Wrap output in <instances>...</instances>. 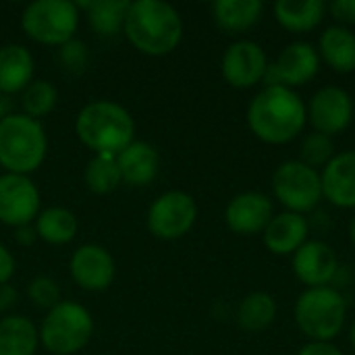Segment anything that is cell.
<instances>
[{
  "label": "cell",
  "instance_id": "1",
  "mask_svg": "<svg viewBox=\"0 0 355 355\" xmlns=\"http://www.w3.org/2000/svg\"><path fill=\"white\" fill-rule=\"evenodd\" d=\"M308 123V108L300 94L283 85H266L256 94L248 108V125L252 133L272 146L295 139Z\"/></svg>",
  "mask_w": 355,
  "mask_h": 355
},
{
  "label": "cell",
  "instance_id": "2",
  "mask_svg": "<svg viewBox=\"0 0 355 355\" xmlns=\"http://www.w3.org/2000/svg\"><path fill=\"white\" fill-rule=\"evenodd\" d=\"M125 33L139 52L162 56L179 46L183 37V21L177 8L168 2L137 0L129 6Z\"/></svg>",
  "mask_w": 355,
  "mask_h": 355
},
{
  "label": "cell",
  "instance_id": "3",
  "mask_svg": "<svg viewBox=\"0 0 355 355\" xmlns=\"http://www.w3.org/2000/svg\"><path fill=\"white\" fill-rule=\"evenodd\" d=\"M77 137L96 154L119 156L129 144H133L135 123L133 116L114 102L87 104L75 123Z\"/></svg>",
  "mask_w": 355,
  "mask_h": 355
},
{
  "label": "cell",
  "instance_id": "4",
  "mask_svg": "<svg viewBox=\"0 0 355 355\" xmlns=\"http://www.w3.org/2000/svg\"><path fill=\"white\" fill-rule=\"evenodd\" d=\"M44 127L27 114H8L0 121V166L12 175L35 171L46 158Z\"/></svg>",
  "mask_w": 355,
  "mask_h": 355
},
{
  "label": "cell",
  "instance_id": "5",
  "mask_svg": "<svg viewBox=\"0 0 355 355\" xmlns=\"http://www.w3.org/2000/svg\"><path fill=\"white\" fill-rule=\"evenodd\" d=\"M345 316L347 302L333 287L306 289L295 302V322L300 331L318 343H331L341 333Z\"/></svg>",
  "mask_w": 355,
  "mask_h": 355
},
{
  "label": "cell",
  "instance_id": "6",
  "mask_svg": "<svg viewBox=\"0 0 355 355\" xmlns=\"http://www.w3.org/2000/svg\"><path fill=\"white\" fill-rule=\"evenodd\" d=\"M94 333L89 312L73 302L54 306L42 322L40 339L50 354L71 355L83 349Z\"/></svg>",
  "mask_w": 355,
  "mask_h": 355
},
{
  "label": "cell",
  "instance_id": "7",
  "mask_svg": "<svg viewBox=\"0 0 355 355\" xmlns=\"http://www.w3.org/2000/svg\"><path fill=\"white\" fill-rule=\"evenodd\" d=\"M21 25L31 40L62 46L77 31L79 10L71 0H35L23 10Z\"/></svg>",
  "mask_w": 355,
  "mask_h": 355
},
{
  "label": "cell",
  "instance_id": "8",
  "mask_svg": "<svg viewBox=\"0 0 355 355\" xmlns=\"http://www.w3.org/2000/svg\"><path fill=\"white\" fill-rule=\"evenodd\" d=\"M272 191L287 212L304 214L320 204L322 179L320 173L308 164L300 160H287L272 175Z\"/></svg>",
  "mask_w": 355,
  "mask_h": 355
},
{
  "label": "cell",
  "instance_id": "9",
  "mask_svg": "<svg viewBox=\"0 0 355 355\" xmlns=\"http://www.w3.org/2000/svg\"><path fill=\"white\" fill-rule=\"evenodd\" d=\"M198 218L196 200L185 191L162 193L148 212V229L158 239H179L193 227Z\"/></svg>",
  "mask_w": 355,
  "mask_h": 355
},
{
  "label": "cell",
  "instance_id": "10",
  "mask_svg": "<svg viewBox=\"0 0 355 355\" xmlns=\"http://www.w3.org/2000/svg\"><path fill=\"white\" fill-rule=\"evenodd\" d=\"M320 69V54L308 42H293L283 48L279 58L266 69L264 83L266 85H283V87H300L316 77Z\"/></svg>",
  "mask_w": 355,
  "mask_h": 355
},
{
  "label": "cell",
  "instance_id": "11",
  "mask_svg": "<svg viewBox=\"0 0 355 355\" xmlns=\"http://www.w3.org/2000/svg\"><path fill=\"white\" fill-rule=\"evenodd\" d=\"M268 69L266 52L260 44L241 40L231 44L223 56V77L229 85L237 89L254 87L256 83L264 81Z\"/></svg>",
  "mask_w": 355,
  "mask_h": 355
},
{
  "label": "cell",
  "instance_id": "12",
  "mask_svg": "<svg viewBox=\"0 0 355 355\" xmlns=\"http://www.w3.org/2000/svg\"><path fill=\"white\" fill-rule=\"evenodd\" d=\"M306 108H308V119L312 127L318 133H324L329 137L345 131L354 119L352 96L345 89L335 87V85L318 89Z\"/></svg>",
  "mask_w": 355,
  "mask_h": 355
},
{
  "label": "cell",
  "instance_id": "13",
  "mask_svg": "<svg viewBox=\"0 0 355 355\" xmlns=\"http://www.w3.org/2000/svg\"><path fill=\"white\" fill-rule=\"evenodd\" d=\"M40 210L37 187L25 175L0 177V220L10 227L29 225Z\"/></svg>",
  "mask_w": 355,
  "mask_h": 355
},
{
  "label": "cell",
  "instance_id": "14",
  "mask_svg": "<svg viewBox=\"0 0 355 355\" xmlns=\"http://www.w3.org/2000/svg\"><path fill=\"white\" fill-rule=\"evenodd\" d=\"M272 216V202L260 191H245L235 196L225 210L227 227L237 235L264 233Z\"/></svg>",
  "mask_w": 355,
  "mask_h": 355
},
{
  "label": "cell",
  "instance_id": "15",
  "mask_svg": "<svg viewBox=\"0 0 355 355\" xmlns=\"http://www.w3.org/2000/svg\"><path fill=\"white\" fill-rule=\"evenodd\" d=\"M339 260L324 241H306L293 254V272L308 287H329L337 277Z\"/></svg>",
  "mask_w": 355,
  "mask_h": 355
},
{
  "label": "cell",
  "instance_id": "16",
  "mask_svg": "<svg viewBox=\"0 0 355 355\" xmlns=\"http://www.w3.org/2000/svg\"><path fill=\"white\" fill-rule=\"evenodd\" d=\"M71 275L79 287L87 291H102L114 281V260L104 248L87 243L73 254Z\"/></svg>",
  "mask_w": 355,
  "mask_h": 355
},
{
  "label": "cell",
  "instance_id": "17",
  "mask_svg": "<svg viewBox=\"0 0 355 355\" xmlns=\"http://www.w3.org/2000/svg\"><path fill=\"white\" fill-rule=\"evenodd\" d=\"M322 198L337 208H355V150L335 154L322 168Z\"/></svg>",
  "mask_w": 355,
  "mask_h": 355
},
{
  "label": "cell",
  "instance_id": "18",
  "mask_svg": "<svg viewBox=\"0 0 355 355\" xmlns=\"http://www.w3.org/2000/svg\"><path fill=\"white\" fill-rule=\"evenodd\" d=\"M264 245L277 256L295 254L308 241V220L295 212L275 214L264 229Z\"/></svg>",
  "mask_w": 355,
  "mask_h": 355
},
{
  "label": "cell",
  "instance_id": "19",
  "mask_svg": "<svg viewBox=\"0 0 355 355\" xmlns=\"http://www.w3.org/2000/svg\"><path fill=\"white\" fill-rule=\"evenodd\" d=\"M116 164L121 171V179L127 185L144 187L152 183L154 177L158 175L160 158H158V152L150 144L133 141L116 156Z\"/></svg>",
  "mask_w": 355,
  "mask_h": 355
},
{
  "label": "cell",
  "instance_id": "20",
  "mask_svg": "<svg viewBox=\"0 0 355 355\" xmlns=\"http://www.w3.org/2000/svg\"><path fill=\"white\" fill-rule=\"evenodd\" d=\"M33 79V56L25 46L8 44L0 48V92L15 94Z\"/></svg>",
  "mask_w": 355,
  "mask_h": 355
},
{
  "label": "cell",
  "instance_id": "21",
  "mask_svg": "<svg viewBox=\"0 0 355 355\" xmlns=\"http://www.w3.org/2000/svg\"><path fill=\"white\" fill-rule=\"evenodd\" d=\"M320 56L337 73L355 71V33L343 25H331L320 35Z\"/></svg>",
  "mask_w": 355,
  "mask_h": 355
},
{
  "label": "cell",
  "instance_id": "22",
  "mask_svg": "<svg viewBox=\"0 0 355 355\" xmlns=\"http://www.w3.org/2000/svg\"><path fill=\"white\" fill-rule=\"evenodd\" d=\"M264 4L260 0H218L212 4L216 25L227 33H241L254 27L262 17Z\"/></svg>",
  "mask_w": 355,
  "mask_h": 355
},
{
  "label": "cell",
  "instance_id": "23",
  "mask_svg": "<svg viewBox=\"0 0 355 355\" xmlns=\"http://www.w3.org/2000/svg\"><path fill=\"white\" fill-rule=\"evenodd\" d=\"M324 10L327 6L322 0H279L275 4V17L279 25L295 33L312 31L318 27Z\"/></svg>",
  "mask_w": 355,
  "mask_h": 355
},
{
  "label": "cell",
  "instance_id": "24",
  "mask_svg": "<svg viewBox=\"0 0 355 355\" xmlns=\"http://www.w3.org/2000/svg\"><path fill=\"white\" fill-rule=\"evenodd\" d=\"M37 349V331L25 316H6L0 320V355H33Z\"/></svg>",
  "mask_w": 355,
  "mask_h": 355
},
{
  "label": "cell",
  "instance_id": "25",
  "mask_svg": "<svg viewBox=\"0 0 355 355\" xmlns=\"http://www.w3.org/2000/svg\"><path fill=\"white\" fill-rule=\"evenodd\" d=\"M77 8H87L89 25L100 35H114L121 27H125V19L129 12V0H96V2H75Z\"/></svg>",
  "mask_w": 355,
  "mask_h": 355
},
{
  "label": "cell",
  "instance_id": "26",
  "mask_svg": "<svg viewBox=\"0 0 355 355\" xmlns=\"http://www.w3.org/2000/svg\"><path fill=\"white\" fill-rule=\"evenodd\" d=\"M277 304L270 293L254 291L250 293L237 310V322L248 333H260L275 322Z\"/></svg>",
  "mask_w": 355,
  "mask_h": 355
},
{
  "label": "cell",
  "instance_id": "27",
  "mask_svg": "<svg viewBox=\"0 0 355 355\" xmlns=\"http://www.w3.org/2000/svg\"><path fill=\"white\" fill-rule=\"evenodd\" d=\"M35 233L52 245L69 243L77 233V218L67 208H48L37 216Z\"/></svg>",
  "mask_w": 355,
  "mask_h": 355
},
{
  "label": "cell",
  "instance_id": "28",
  "mask_svg": "<svg viewBox=\"0 0 355 355\" xmlns=\"http://www.w3.org/2000/svg\"><path fill=\"white\" fill-rule=\"evenodd\" d=\"M121 181L116 156L96 154L85 166V183L94 193H110L121 185Z\"/></svg>",
  "mask_w": 355,
  "mask_h": 355
},
{
  "label": "cell",
  "instance_id": "29",
  "mask_svg": "<svg viewBox=\"0 0 355 355\" xmlns=\"http://www.w3.org/2000/svg\"><path fill=\"white\" fill-rule=\"evenodd\" d=\"M58 94L56 87L48 81H31L21 98L23 110L27 116L35 119V116H44L48 114L54 106H56Z\"/></svg>",
  "mask_w": 355,
  "mask_h": 355
},
{
  "label": "cell",
  "instance_id": "30",
  "mask_svg": "<svg viewBox=\"0 0 355 355\" xmlns=\"http://www.w3.org/2000/svg\"><path fill=\"white\" fill-rule=\"evenodd\" d=\"M333 158H335L333 137H329L324 133H318V131H314V133L304 137L302 150H300V162H304L310 168L318 171L320 166L324 168Z\"/></svg>",
  "mask_w": 355,
  "mask_h": 355
},
{
  "label": "cell",
  "instance_id": "31",
  "mask_svg": "<svg viewBox=\"0 0 355 355\" xmlns=\"http://www.w3.org/2000/svg\"><path fill=\"white\" fill-rule=\"evenodd\" d=\"M29 300L40 306V308H48L52 310L54 306L60 304V289L58 285L50 279V277H37L29 283Z\"/></svg>",
  "mask_w": 355,
  "mask_h": 355
},
{
  "label": "cell",
  "instance_id": "32",
  "mask_svg": "<svg viewBox=\"0 0 355 355\" xmlns=\"http://www.w3.org/2000/svg\"><path fill=\"white\" fill-rule=\"evenodd\" d=\"M60 62L71 73H83L87 67V48L79 40H69L60 46Z\"/></svg>",
  "mask_w": 355,
  "mask_h": 355
},
{
  "label": "cell",
  "instance_id": "33",
  "mask_svg": "<svg viewBox=\"0 0 355 355\" xmlns=\"http://www.w3.org/2000/svg\"><path fill=\"white\" fill-rule=\"evenodd\" d=\"M331 12L337 21L355 25V0H335L331 4Z\"/></svg>",
  "mask_w": 355,
  "mask_h": 355
},
{
  "label": "cell",
  "instance_id": "34",
  "mask_svg": "<svg viewBox=\"0 0 355 355\" xmlns=\"http://www.w3.org/2000/svg\"><path fill=\"white\" fill-rule=\"evenodd\" d=\"M15 272V258L10 256V252L0 243V285H6L8 279Z\"/></svg>",
  "mask_w": 355,
  "mask_h": 355
},
{
  "label": "cell",
  "instance_id": "35",
  "mask_svg": "<svg viewBox=\"0 0 355 355\" xmlns=\"http://www.w3.org/2000/svg\"><path fill=\"white\" fill-rule=\"evenodd\" d=\"M297 355H343L339 347H335L333 343H318V341H312L308 345H304L300 349Z\"/></svg>",
  "mask_w": 355,
  "mask_h": 355
},
{
  "label": "cell",
  "instance_id": "36",
  "mask_svg": "<svg viewBox=\"0 0 355 355\" xmlns=\"http://www.w3.org/2000/svg\"><path fill=\"white\" fill-rule=\"evenodd\" d=\"M15 300H17L15 289H12V287H8V285H0V310L10 308V306L15 304Z\"/></svg>",
  "mask_w": 355,
  "mask_h": 355
},
{
  "label": "cell",
  "instance_id": "37",
  "mask_svg": "<svg viewBox=\"0 0 355 355\" xmlns=\"http://www.w3.org/2000/svg\"><path fill=\"white\" fill-rule=\"evenodd\" d=\"M35 231L29 227V225H25V227H17V235H15V239L19 241V243H23V245H29L33 239H35Z\"/></svg>",
  "mask_w": 355,
  "mask_h": 355
},
{
  "label": "cell",
  "instance_id": "38",
  "mask_svg": "<svg viewBox=\"0 0 355 355\" xmlns=\"http://www.w3.org/2000/svg\"><path fill=\"white\" fill-rule=\"evenodd\" d=\"M349 237H352V241H354L355 245V216L352 218V223H349Z\"/></svg>",
  "mask_w": 355,
  "mask_h": 355
},
{
  "label": "cell",
  "instance_id": "39",
  "mask_svg": "<svg viewBox=\"0 0 355 355\" xmlns=\"http://www.w3.org/2000/svg\"><path fill=\"white\" fill-rule=\"evenodd\" d=\"M349 341H352V345H354V349H355V322H354V327H352V333H349Z\"/></svg>",
  "mask_w": 355,
  "mask_h": 355
},
{
  "label": "cell",
  "instance_id": "40",
  "mask_svg": "<svg viewBox=\"0 0 355 355\" xmlns=\"http://www.w3.org/2000/svg\"><path fill=\"white\" fill-rule=\"evenodd\" d=\"M0 121H2V106H0Z\"/></svg>",
  "mask_w": 355,
  "mask_h": 355
}]
</instances>
